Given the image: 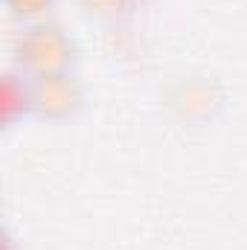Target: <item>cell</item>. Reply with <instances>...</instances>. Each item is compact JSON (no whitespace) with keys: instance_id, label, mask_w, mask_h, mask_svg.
Returning <instances> with one entry per match:
<instances>
[]
</instances>
